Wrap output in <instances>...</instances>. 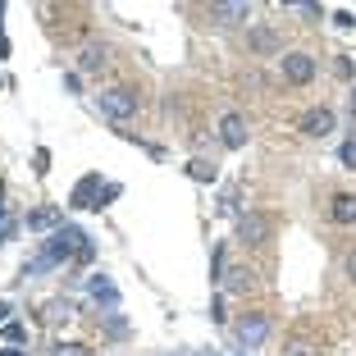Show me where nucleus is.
<instances>
[{"mask_svg": "<svg viewBox=\"0 0 356 356\" xmlns=\"http://www.w3.org/2000/svg\"><path fill=\"white\" fill-rule=\"evenodd\" d=\"M119 192H124V188H119V183H105V192H101V201H96V210H105V206H110V201L119 197Z\"/></svg>", "mask_w": 356, "mask_h": 356, "instance_id": "nucleus-24", "label": "nucleus"}, {"mask_svg": "<svg viewBox=\"0 0 356 356\" xmlns=\"http://www.w3.org/2000/svg\"><path fill=\"white\" fill-rule=\"evenodd\" d=\"M220 142L229 151H242V147H247V119H242L238 110H229V115L220 119Z\"/></svg>", "mask_w": 356, "mask_h": 356, "instance_id": "nucleus-7", "label": "nucleus"}, {"mask_svg": "<svg viewBox=\"0 0 356 356\" xmlns=\"http://www.w3.org/2000/svg\"><path fill=\"white\" fill-rule=\"evenodd\" d=\"M51 356H92V347H83V343H55Z\"/></svg>", "mask_w": 356, "mask_h": 356, "instance_id": "nucleus-17", "label": "nucleus"}, {"mask_svg": "<svg viewBox=\"0 0 356 356\" xmlns=\"http://www.w3.org/2000/svg\"><path fill=\"white\" fill-rule=\"evenodd\" d=\"M233 334H238V343H242V347H261L265 338H270V315L247 311V315L238 320V325H233Z\"/></svg>", "mask_w": 356, "mask_h": 356, "instance_id": "nucleus-4", "label": "nucleus"}, {"mask_svg": "<svg viewBox=\"0 0 356 356\" xmlns=\"http://www.w3.org/2000/svg\"><path fill=\"white\" fill-rule=\"evenodd\" d=\"M188 178H192V183H215V178H220V169L210 165L206 156H197V160H188Z\"/></svg>", "mask_w": 356, "mask_h": 356, "instance_id": "nucleus-15", "label": "nucleus"}, {"mask_svg": "<svg viewBox=\"0 0 356 356\" xmlns=\"http://www.w3.org/2000/svg\"><path fill=\"white\" fill-rule=\"evenodd\" d=\"M197 356H215V352H197Z\"/></svg>", "mask_w": 356, "mask_h": 356, "instance_id": "nucleus-34", "label": "nucleus"}, {"mask_svg": "<svg viewBox=\"0 0 356 356\" xmlns=\"http://www.w3.org/2000/svg\"><path fill=\"white\" fill-rule=\"evenodd\" d=\"M87 288H92V297H96V302L119 306V288H115V279H110V274H92V279H87Z\"/></svg>", "mask_w": 356, "mask_h": 356, "instance_id": "nucleus-13", "label": "nucleus"}, {"mask_svg": "<svg viewBox=\"0 0 356 356\" xmlns=\"http://www.w3.org/2000/svg\"><path fill=\"white\" fill-rule=\"evenodd\" d=\"M338 156H343V169H356V137H352V142H343Z\"/></svg>", "mask_w": 356, "mask_h": 356, "instance_id": "nucleus-22", "label": "nucleus"}, {"mask_svg": "<svg viewBox=\"0 0 356 356\" xmlns=\"http://www.w3.org/2000/svg\"><path fill=\"white\" fill-rule=\"evenodd\" d=\"M279 69H283V78H288L293 87H306L315 78V60L306 51H283L279 55Z\"/></svg>", "mask_w": 356, "mask_h": 356, "instance_id": "nucleus-3", "label": "nucleus"}, {"mask_svg": "<svg viewBox=\"0 0 356 356\" xmlns=\"http://www.w3.org/2000/svg\"><path fill=\"white\" fill-rule=\"evenodd\" d=\"M64 224V210L60 206H37L28 210V233H55Z\"/></svg>", "mask_w": 356, "mask_h": 356, "instance_id": "nucleus-9", "label": "nucleus"}, {"mask_svg": "<svg viewBox=\"0 0 356 356\" xmlns=\"http://www.w3.org/2000/svg\"><path fill=\"white\" fill-rule=\"evenodd\" d=\"M10 311H14V306H10V302H0V329L10 325Z\"/></svg>", "mask_w": 356, "mask_h": 356, "instance_id": "nucleus-29", "label": "nucleus"}, {"mask_svg": "<svg viewBox=\"0 0 356 356\" xmlns=\"http://www.w3.org/2000/svg\"><path fill=\"white\" fill-rule=\"evenodd\" d=\"M32 169H37V178L51 174V151H46V147H37V156H32Z\"/></svg>", "mask_w": 356, "mask_h": 356, "instance_id": "nucleus-20", "label": "nucleus"}, {"mask_svg": "<svg viewBox=\"0 0 356 356\" xmlns=\"http://www.w3.org/2000/svg\"><path fill=\"white\" fill-rule=\"evenodd\" d=\"M105 329H110V334H115V338H124V334H128V325H124V315H115V311L105 315Z\"/></svg>", "mask_w": 356, "mask_h": 356, "instance_id": "nucleus-21", "label": "nucleus"}, {"mask_svg": "<svg viewBox=\"0 0 356 356\" xmlns=\"http://www.w3.org/2000/svg\"><path fill=\"white\" fill-rule=\"evenodd\" d=\"M14 233H19V224H5V229H0V247H5V242H10Z\"/></svg>", "mask_w": 356, "mask_h": 356, "instance_id": "nucleus-28", "label": "nucleus"}, {"mask_svg": "<svg viewBox=\"0 0 356 356\" xmlns=\"http://www.w3.org/2000/svg\"><path fill=\"white\" fill-rule=\"evenodd\" d=\"M270 229H274V220H270V215H256V210L238 220V238H242V247H261V242L270 238Z\"/></svg>", "mask_w": 356, "mask_h": 356, "instance_id": "nucleus-5", "label": "nucleus"}, {"mask_svg": "<svg viewBox=\"0 0 356 356\" xmlns=\"http://www.w3.org/2000/svg\"><path fill=\"white\" fill-rule=\"evenodd\" d=\"M5 224H14V220H10V210H5V206H0V229H5Z\"/></svg>", "mask_w": 356, "mask_h": 356, "instance_id": "nucleus-32", "label": "nucleus"}, {"mask_svg": "<svg viewBox=\"0 0 356 356\" xmlns=\"http://www.w3.org/2000/svg\"><path fill=\"white\" fill-rule=\"evenodd\" d=\"M210 279H224V247H215V256H210Z\"/></svg>", "mask_w": 356, "mask_h": 356, "instance_id": "nucleus-23", "label": "nucleus"}, {"mask_svg": "<svg viewBox=\"0 0 356 356\" xmlns=\"http://www.w3.org/2000/svg\"><path fill=\"white\" fill-rule=\"evenodd\" d=\"M74 311V302H51L46 306V320H60V315H69Z\"/></svg>", "mask_w": 356, "mask_h": 356, "instance_id": "nucleus-25", "label": "nucleus"}, {"mask_svg": "<svg viewBox=\"0 0 356 356\" xmlns=\"http://www.w3.org/2000/svg\"><path fill=\"white\" fill-rule=\"evenodd\" d=\"M46 252L55 256V265H69V261H92V238H87L78 224H60V229L46 238Z\"/></svg>", "mask_w": 356, "mask_h": 356, "instance_id": "nucleus-1", "label": "nucleus"}, {"mask_svg": "<svg viewBox=\"0 0 356 356\" xmlns=\"http://www.w3.org/2000/svg\"><path fill=\"white\" fill-rule=\"evenodd\" d=\"M347 279L356 283V252H347Z\"/></svg>", "mask_w": 356, "mask_h": 356, "instance_id": "nucleus-30", "label": "nucleus"}, {"mask_svg": "<svg viewBox=\"0 0 356 356\" xmlns=\"http://www.w3.org/2000/svg\"><path fill=\"white\" fill-rule=\"evenodd\" d=\"M0 197H5V183H0ZM0 206H5V201H0Z\"/></svg>", "mask_w": 356, "mask_h": 356, "instance_id": "nucleus-33", "label": "nucleus"}, {"mask_svg": "<svg viewBox=\"0 0 356 356\" xmlns=\"http://www.w3.org/2000/svg\"><path fill=\"white\" fill-rule=\"evenodd\" d=\"M96 105H101V115H110L115 124H124V119L137 115V92H133V87H124V83L101 87V92H96Z\"/></svg>", "mask_w": 356, "mask_h": 356, "instance_id": "nucleus-2", "label": "nucleus"}, {"mask_svg": "<svg viewBox=\"0 0 356 356\" xmlns=\"http://www.w3.org/2000/svg\"><path fill=\"white\" fill-rule=\"evenodd\" d=\"M101 174H83L78 178V188L69 192V206L74 210H96V201H101Z\"/></svg>", "mask_w": 356, "mask_h": 356, "instance_id": "nucleus-6", "label": "nucleus"}, {"mask_svg": "<svg viewBox=\"0 0 356 356\" xmlns=\"http://www.w3.org/2000/svg\"><path fill=\"white\" fill-rule=\"evenodd\" d=\"M105 60H110V51H105L101 42H87V46H83V55H78V69H83V74H96Z\"/></svg>", "mask_w": 356, "mask_h": 356, "instance_id": "nucleus-14", "label": "nucleus"}, {"mask_svg": "<svg viewBox=\"0 0 356 356\" xmlns=\"http://www.w3.org/2000/svg\"><path fill=\"white\" fill-rule=\"evenodd\" d=\"M247 46L261 51V55H283V42H279V32H274V28H252V32H247Z\"/></svg>", "mask_w": 356, "mask_h": 356, "instance_id": "nucleus-11", "label": "nucleus"}, {"mask_svg": "<svg viewBox=\"0 0 356 356\" xmlns=\"http://www.w3.org/2000/svg\"><path fill=\"white\" fill-rule=\"evenodd\" d=\"M302 133L306 137H329V133H334V110H329V105L306 110V115H302Z\"/></svg>", "mask_w": 356, "mask_h": 356, "instance_id": "nucleus-8", "label": "nucleus"}, {"mask_svg": "<svg viewBox=\"0 0 356 356\" xmlns=\"http://www.w3.org/2000/svg\"><path fill=\"white\" fill-rule=\"evenodd\" d=\"M0 356H28V352H23V347H5V352H0Z\"/></svg>", "mask_w": 356, "mask_h": 356, "instance_id": "nucleus-31", "label": "nucleus"}, {"mask_svg": "<svg viewBox=\"0 0 356 356\" xmlns=\"http://www.w3.org/2000/svg\"><path fill=\"white\" fill-rule=\"evenodd\" d=\"M210 19H220V23L252 19V5H247V0H224V5H210Z\"/></svg>", "mask_w": 356, "mask_h": 356, "instance_id": "nucleus-12", "label": "nucleus"}, {"mask_svg": "<svg viewBox=\"0 0 356 356\" xmlns=\"http://www.w3.org/2000/svg\"><path fill=\"white\" fill-rule=\"evenodd\" d=\"M334 23H338V28H352L356 14H352V10H338V14H334Z\"/></svg>", "mask_w": 356, "mask_h": 356, "instance_id": "nucleus-27", "label": "nucleus"}, {"mask_svg": "<svg viewBox=\"0 0 356 356\" xmlns=\"http://www.w3.org/2000/svg\"><path fill=\"white\" fill-rule=\"evenodd\" d=\"M288 356H315V352H311V343H306V338H297V343L288 347Z\"/></svg>", "mask_w": 356, "mask_h": 356, "instance_id": "nucleus-26", "label": "nucleus"}, {"mask_svg": "<svg viewBox=\"0 0 356 356\" xmlns=\"http://www.w3.org/2000/svg\"><path fill=\"white\" fill-rule=\"evenodd\" d=\"M46 270H60V265H55V256L42 247V252H37L28 265H23V279H37V274H46Z\"/></svg>", "mask_w": 356, "mask_h": 356, "instance_id": "nucleus-16", "label": "nucleus"}, {"mask_svg": "<svg viewBox=\"0 0 356 356\" xmlns=\"http://www.w3.org/2000/svg\"><path fill=\"white\" fill-rule=\"evenodd\" d=\"M329 220L334 224H356V192H334V201H329Z\"/></svg>", "mask_w": 356, "mask_h": 356, "instance_id": "nucleus-10", "label": "nucleus"}, {"mask_svg": "<svg viewBox=\"0 0 356 356\" xmlns=\"http://www.w3.org/2000/svg\"><path fill=\"white\" fill-rule=\"evenodd\" d=\"M224 288H229V293H242V288H247V270H224Z\"/></svg>", "mask_w": 356, "mask_h": 356, "instance_id": "nucleus-18", "label": "nucleus"}, {"mask_svg": "<svg viewBox=\"0 0 356 356\" xmlns=\"http://www.w3.org/2000/svg\"><path fill=\"white\" fill-rule=\"evenodd\" d=\"M0 334H5V343H28V329H23L19 320H10V325L0 329Z\"/></svg>", "mask_w": 356, "mask_h": 356, "instance_id": "nucleus-19", "label": "nucleus"}]
</instances>
